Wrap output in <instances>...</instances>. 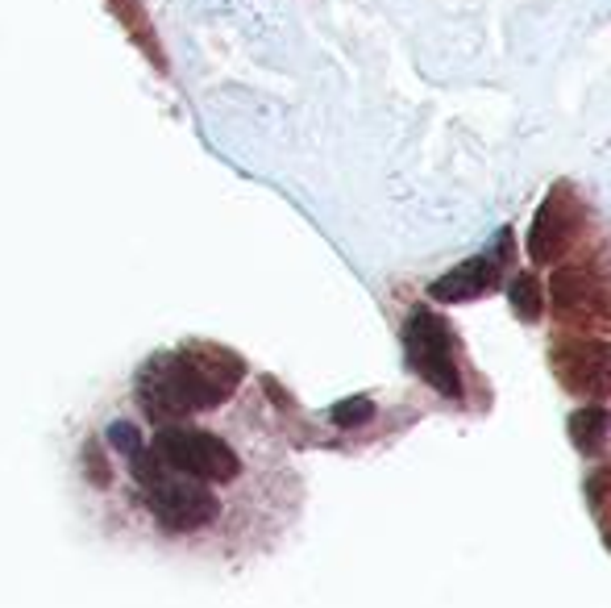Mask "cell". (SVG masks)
I'll list each match as a JSON object with an SVG mask.
<instances>
[{
    "instance_id": "9",
    "label": "cell",
    "mask_w": 611,
    "mask_h": 608,
    "mask_svg": "<svg viewBox=\"0 0 611 608\" xmlns=\"http://www.w3.org/2000/svg\"><path fill=\"white\" fill-rule=\"evenodd\" d=\"M565 430H570V438H574V447H579L582 454H595V450L608 447L611 438V409H603V404H582V409L570 413Z\"/></svg>"
},
{
    "instance_id": "7",
    "label": "cell",
    "mask_w": 611,
    "mask_h": 608,
    "mask_svg": "<svg viewBox=\"0 0 611 608\" xmlns=\"http://www.w3.org/2000/svg\"><path fill=\"white\" fill-rule=\"evenodd\" d=\"M500 284V258L495 255H474L466 263L450 267L445 275H437L428 284V296L437 304H462V301H479L486 292Z\"/></svg>"
},
{
    "instance_id": "3",
    "label": "cell",
    "mask_w": 611,
    "mask_h": 608,
    "mask_svg": "<svg viewBox=\"0 0 611 608\" xmlns=\"http://www.w3.org/2000/svg\"><path fill=\"white\" fill-rule=\"evenodd\" d=\"M134 467V483H138L141 509L158 521L162 533H200L217 521L220 500L208 483L179 480V475H162L150 467Z\"/></svg>"
},
{
    "instance_id": "2",
    "label": "cell",
    "mask_w": 611,
    "mask_h": 608,
    "mask_svg": "<svg viewBox=\"0 0 611 608\" xmlns=\"http://www.w3.org/2000/svg\"><path fill=\"white\" fill-rule=\"evenodd\" d=\"M129 463L162 471V475H179V480L208 483V488L242 475V454L220 433L200 430L191 421H162L150 442H138V450H129Z\"/></svg>"
},
{
    "instance_id": "1",
    "label": "cell",
    "mask_w": 611,
    "mask_h": 608,
    "mask_svg": "<svg viewBox=\"0 0 611 608\" xmlns=\"http://www.w3.org/2000/svg\"><path fill=\"white\" fill-rule=\"evenodd\" d=\"M237 380H242V363L234 354L213 351V346L158 354L138 375V404L158 425L162 421H188L196 413L220 409V401H229Z\"/></svg>"
},
{
    "instance_id": "6",
    "label": "cell",
    "mask_w": 611,
    "mask_h": 608,
    "mask_svg": "<svg viewBox=\"0 0 611 608\" xmlns=\"http://www.w3.org/2000/svg\"><path fill=\"white\" fill-rule=\"evenodd\" d=\"M558 367V380H562L565 392H574L579 401H603L611 396V346L603 342H574L558 351L553 359Z\"/></svg>"
},
{
    "instance_id": "10",
    "label": "cell",
    "mask_w": 611,
    "mask_h": 608,
    "mask_svg": "<svg viewBox=\"0 0 611 608\" xmlns=\"http://www.w3.org/2000/svg\"><path fill=\"white\" fill-rule=\"evenodd\" d=\"M507 301H512V313H516L520 321H541V313H545V296H541V284H536V275L520 272L512 284H507Z\"/></svg>"
},
{
    "instance_id": "4",
    "label": "cell",
    "mask_w": 611,
    "mask_h": 608,
    "mask_svg": "<svg viewBox=\"0 0 611 608\" xmlns=\"http://www.w3.org/2000/svg\"><path fill=\"white\" fill-rule=\"evenodd\" d=\"M404 351L412 371L428 388H437L445 401H462V371L454 359V330L433 308H416L404 321Z\"/></svg>"
},
{
    "instance_id": "11",
    "label": "cell",
    "mask_w": 611,
    "mask_h": 608,
    "mask_svg": "<svg viewBox=\"0 0 611 608\" xmlns=\"http://www.w3.org/2000/svg\"><path fill=\"white\" fill-rule=\"evenodd\" d=\"M375 416V404L366 401V396H354V401H342L333 409V421L337 425H362V421H371Z\"/></svg>"
},
{
    "instance_id": "5",
    "label": "cell",
    "mask_w": 611,
    "mask_h": 608,
    "mask_svg": "<svg viewBox=\"0 0 611 608\" xmlns=\"http://www.w3.org/2000/svg\"><path fill=\"white\" fill-rule=\"evenodd\" d=\"M579 225H582L579 200H574V193L565 184H558L545 196V205L536 208L533 229H529V258H533L536 267H553L565 255V246L579 238Z\"/></svg>"
},
{
    "instance_id": "8",
    "label": "cell",
    "mask_w": 611,
    "mask_h": 608,
    "mask_svg": "<svg viewBox=\"0 0 611 608\" xmlns=\"http://www.w3.org/2000/svg\"><path fill=\"white\" fill-rule=\"evenodd\" d=\"M599 292H603V284L587 267H558L553 272V304L565 308V313L591 308L599 301Z\"/></svg>"
}]
</instances>
